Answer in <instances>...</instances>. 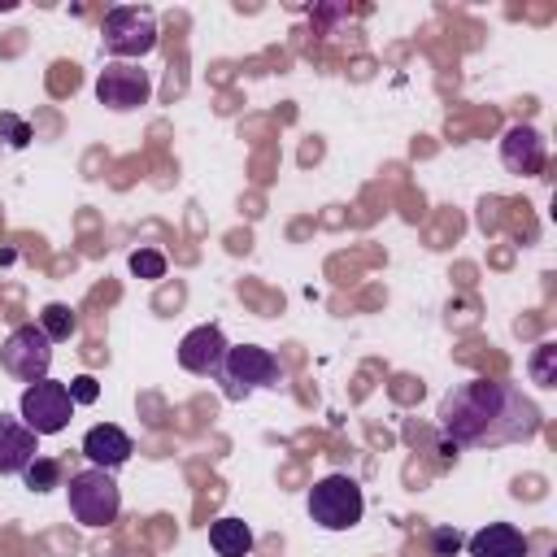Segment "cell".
Returning <instances> with one entry per match:
<instances>
[{"label":"cell","instance_id":"obj_1","mask_svg":"<svg viewBox=\"0 0 557 557\" xmlns=\"http://www.w3.org/2000/svg\"><path fill=\"white\" fill-rule=\"evenodd\" d=\"M440 431L457 448H505V444H527L540 435V409L535 400L505 383V379H470L444 392L440 400Z\"/></svg>","mask_w":557,"mask_h":557},{"label":"cell","instance_id":"obj_2","mask_svg":"<svg viewBox=\"0 0 557 557\" xmlns=\"http://www.w3.org/2000/svg\"><path fill=\"white\" fill-rule=\"evenodd\" d=\"M213 379H218L226 400H248L257 387H278L283 383V366L261 344H231Z\"/></svg>","mask_w":557,"mask_h":557},{"label":"cell","instance_id":"obj_3","mask_svg":"<svg viewBox=\"0 0 557 557\" xmlns=\"http://www.w3.org/2000/svg\"><path fill=\"white\" fill-rule=\"evenodd\" d=\"M361 513H366V496L352 474H326L309 487V518L322 531H348L361 522Z\"/></svg>","mask_w":557,"mask_h":557},{"label":"cell","instance_id":"obj_4","mask_svg":"<svg viewBox=\"0 0 557 557\" xmlns=\"http://www.w3.org/2000/svg\"><path fill=\"white\" fill-rule=\"evenodd\" d=\"M65 492H70V513L83 527H109L117 518V509H122V492L113 483V470L87 466V470L70 474Z\"/></svg>","mask_w":557,"mask_h":557},{"label":"cell","instance_id":"obj_5","mask_svg":"<svg viewBox=\"0 0 557 557\" xmlns=\"http://www.w3.org/2000/svg\"><path fill=\"white\" fill-rule=\"evenodd\" d=\"M157 13L144 4H117L100 22V44L113 57H148L157 48Z\"/></svg>","mask_w":557,"mask_h":557},{"label":"cell","instance_id":"obj_6","mask_svg":"<svg viewBox=\"0 0 557 557\" xmlns=\"http://www.w3.org/2000/svg\"><path fill=\"white\" fill-rule=\"evenodd\" d=\"M17 413H22V422H26L35 435H57V431H65L70 418H74L70 387H65V383H52V379L26 383V392H22V400H17Z\"/></svg>","mask_w":557,"mask_h":557},{"label":"cell","instance_id":"obj_7","mask_svg":"<svg viewBox=\"0 0 557 557\" xmlns=\"http://www.w3.org/2000/svg\"><path fill=\"white\" fill-rule=\"evenodd\" d=\"M0 366L22 379V383H39L48 379V366H52V339L39 331V322H26L17 331H9V339L0 344Z\"/></svg>","mask_w":557,"mask_h":557},{"label":"cell","instance_id":"obj_8","mask_svg":"<svg viewBox=\"0 0 557 557\" xmlns=\"http://www.w3.org/2000/svg\"><path fill=\"white\" fill-rule=\"evenodd\" d=\"M96 100L113 113H131V109H144L152 100V74L131 65V61H113L100 70L96 78Z\"/></svg>","mask_w":557,"mask_h":557},{"label":"cell","instance_id":"obj_9","mask_svg":"<svg viewBox=\"0 0 557 557\" xmlns=\"http://www.w3.org/2000/svg\"><path fill=\"white\" fill-rule=\"evenodd\" d=\"M226 335H222V326H213V322H205V326H196V331H187L183 335V344H178V366L187 370V374H200V379H213L218 374V366H222V357H226Z\"/></svg>","mask_w":557,"mask_h":557},{"label":"cell","instance_id":"obj_10","mask_svg":"<svg viewBox=\"0 0 557 557\" xmlns=\"http://www.w3.org/2000/svg\"><path fill=\"white\" fill-rule=\"evenodd\" d=\"M500 161L509 174H540L544 161H548V148H544V135L535 126H509L505 139H500Z\"/></svg>","mask_w":557,"mask_h":557},{"label":"cell","instance_id":"obj_11","mask_svg":"<svg viewBox=\"0 0 557 557\" xmlns=\"http://www.w3.org/2000/svg\"><path fill=\"white\" fill-rule=\"evenodd\" d=\"M131 453H135L131 435H126L122 426H113V422H100V426H91V431L83 435V457H87L96 470H117V466L131 461Z\"/></svg>","mask_w":557,"mask_h":557},{"label":"cell","instance_id":"obj_12","mask_svg":"<svg viewBox=\"0 0 557 557\" xmlns=\"http://www.w3.org/2000/svg\"><path fill=\"white\" fill-rule=\"evenodd\" d=\"M39 435L22 422V418H9L0 413V474H22L35 457H39Z\"/></svg>","mask_w":557,"mask_h":557},{"label":"cell","instance_id":"obj_13","mask_svg":"<svg viewBox=\"0 0 557 557\" xmlns=\"http://www.w3.org/2000/svg\"><path fill=\"white\" fill-rule=\"evenodd\" d=\"M470 557H527V535L509 522H487L466 540Z\"/></svg>","mask_w":557,"mask_h":557},{"label":"cell","instance_id":"obj_14","mask_svg":"<svg viewBox=\"0 0 557 557\" xmlns=\"http://www.w3.org/2000/svg\"><path fill=\"white\" fill-rule=\"evenodd\" d=\"M209 544H213L218 557H248L252 553V531L239 518H218L209 527Z\"/></svg>","mask_w":557,"mask_h":557},{"label":"cell","instance_id":"obj_15","mask_svg":"<svg viewBox=\"0 0 557 557\" xmlns=\"http://www.w3.org/2000/svg\"><path fill=\"white\" fill-rule=\"evenodd\" d=\"M39 331L57 344V339H70V335L78 331V318H74V309H70V305L52 300V305H44V313H39Z\"/></svg>","mask_w":557,"mask_h":557},{"label":"cell","instance_id":"obj_16","mask_svg":"<svg viewBox=\"0 0 557 557\" xmlns=\"http://www.w3.org/2000/svg\"><path fill=\"white\" fill-rule=\"evenodd\" d=\"M22 479H26V487L30 492H52V487H61V461L57 457H35L26 470H22Z\"/></svg>","mask_w":557,"mask_h":557},{"label":"cell","instance_id":"obj_17","mask_svg":"<svg viewBox=\"0 0 557 557\" xmlns=\"http://www.w3.org/2000/svg\"><path fill=\"white\" fill-rule=\"evenodd\" d=\"M131 270H135L139 278H165V257H161L157 248H135V252H131Z\"/></svg>","mask_w":557,"mask_h":557},{"label":"cell","instance_id":"obj_18","mask_svg":"<svg viewBox=\"0 0 557 557\" xmlns=\"http://www.w3.org/2000/svg\"><path fill=\"white\" fill-rule=\"evenodd\" d=\"M466 548V535L457 527H435L431 531V557H457Z\"/></svg>","mask_w":557,"mask_h":557},{"label":"cell","instance_id":"obj_19","mask_svg":"<svg viewBox=\"0 0 557 557\" xmlns=\"http://www.w3.org/2000/svg\"><path fill=\"white\" fill-rule=\"evenodd\" d=\"M0 144H9V148H26V144H30V126H26V117H17V113H0Z\"/></svg>","mask_w":557,"mask_h":557},{"label":"cell","instance_id":"obj_20","mask_svg":"<svg viewBox=\"0 0 557 557\" xmlns=\"http://www.w3.org/2000/svg\"><path fill=\"white\" fill-rule=\"evenodd\" d=\"M553 357H557L553 344H540L535 357H531V374H535V383H544V387H553Z\"/></svg>","mask_w":557,"mask_h":557},{"label":"cell","instance_id":"obj_21","mask_svg":"<svg viewBox=\"0 0 557 557\" xmlns=\"http://www.w3.org/2000/svg\"><path fill=\"white\" fill-rule=\"evenodd\" d=\"M100 396V383L91 379V374H78V379H70V400L74 405H91Z\"/></svg>","mask_w":557,"mask_h":557}]
</instances>
